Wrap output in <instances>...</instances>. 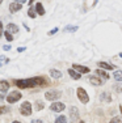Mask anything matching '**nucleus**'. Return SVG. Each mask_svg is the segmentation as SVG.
<instances>
[{"label":"nucleus","mask_w":122,"mask_h":123,"mask_svg":"<svg viewBox=\"0 0 122 123\" xmlns=\"http://www.w3.org/2000/svg\"><path fill=\"white\" fill-rule=\"evenodd\" d=\"M12 123H21V122H19V121H13Z\"/></svg>","instance_id":"obj_36"},{"label":"nucleus","mask_w":122,"mask_h":123,"mask_svg":"<svg viewBox=\"0 0 122 123\" xmlns=\"http://www.w3.org/2000/svg\"><path fill=\"white\" fill-rule=\"evenodd\" d=\"M1 3H3V0H0V4H1Z\"/></svg>","instance_id":"obj_39"},{"label":"nucleus","mask_w":122,"mask_h":123,"mask_svg":"<svg viewBox=\"0 0 122 123\" xmlns=\"http://www.w3.org/2000/svg\"><path fill=\"white\" fill-rule=\"evenodd\" d=\"M76 94H77V98L80 99V102H83V104H88L89 102V96L83 88H77Z\"/></svg>","instance_id":"obj_3"},{"label":"nucleus","mask_w":122,"mask_h":123,"mask_svg":"<svg viewBox=\"0 0 122 123\" xmlns=\"http://www.w3.org/2000/svg\"><path fill=\"white\" fill-rule=\"evenodd\" d=\"M64 109H66V105L63 102H53L50 105V110L54 111V113H60V111H63Z\"/></svg>","instance_id":"obj_6"},{"label":"nucleus","mask_w":122,"mask_h":123,"mask_svg":"<svg viewBox=\"0 0 122 123\" xmlns=\"http://www.w3.org/2000/svg\"><path fill=\"white\" fill-rule=\"evenodd\" d=\"M79 123H85V122H83V121H80V122H79Z\"/></svg>","instance_id":"obj_38"},{"label":"nucleus","mask_w":122,"mask_h":123,"mask_svg":"<svg viewBox=\"0 0 122 123\" xmlns=\"http://www.w3.org/2000/svg\"><path fill=\"white\" fill-rule=\"evenodd\" d=\"M114 89L117 90L118 93H121V92H122V85H121V83H118V85H116V86H114Z\"/></svg>","instance_id":"obj_28"},{"label":"nucleus","mask_w":122,"mask_h":123,"mask_svg":"<svg viewBox=\"0 0 122 123\" xmlns=\"http://www.w3.org/2000/svg\"><path fill=\"white\" fill-rule=\"evenodd\" d=\"M43 107H45V104H43L41 99H37L36 101V104H34V109H36V111H39V110H42Z\"/></svg>","instance_id":"obj_20"},{"label":"nucleus","mask_w":122,"mask_h":123,"mask_svg":"<svg viewBox=\"0 0 122 123\" xmlns=\"http://www.w3.org/2000/svg\"><path fill=\"white\" fill-rule=\"evenodd\" d=\"M20 113H21V115L24 117H29L32 114V104L28 101L22 102V105L20 106Z\"/></svg>","instance_id":"obj_2"},{"label":"nucleus","mask_w":122,"mask_h":123,"mask_svg":"<svg viewBox=\"0 0 122 123\" xmlns=\"http://www.w3.org/2000/svg\"><path fill=\"white\" fill-rule=\"evenodd\" d=\"M58 30H59V28H54L53 30H50V31H49L47 34H49V36H53V34H55V33H57Z\"/></svg>","instance_id":"obj_29"},{"label":"nucleus","mask_w":122,"mask_h":123,"mask_svg":"<svg viewBox=\"0 0 122 123\" xmlns=\"http://www.w3.org/2000/svg\"><path fill=\"white\" fill-rule=\"evenodd\" d=\"M34 9H36L37 14H39V16H43V14H45V8H43V5L41 4V3H37Z\"/></svg>","instance_id":"obj_13"},{"label":"nucleus","mask_w":122,"mask_h":123,"mask_svg":"<svg viewBox=\"0 0 122 123\" xmlns=\"http://www.w3.org/2000/svg\"><path fill=\"white\" fill-rule=\"evenodd\" d=\"M4 37L7 38L8 42H12V41H13V36L11 33H8V31H4Z\"/></svg>","instance_id":"obj_24"},{"label":"nucleus","mask_w":122,"mask_h":123,"mask_svg":"<svg viewBox=\"0 0 122 123\" xmlns=\"http://www.w3.org/2000/svg\"><path fill=\"white\" fill-rule=\"evenodd\" d=\"M120 58H122V52H120Z\"/></svg>","instance_id":"obj_37"},{"label":"nucleus","mask_w":122,"mask_h":123,"mask_svg":"<svg viewBox=\"0 0 122 123\" xmlns=\"http://www.w3.org/2000/svg\"><path fill=\"white\" fill-rule=\"evenodd\" d=\"M55 123H67V118H66L64 115H59L55 119Z\"/></svg>","instance_id":"obj_23"},{"label":"nucleus","mask_w":122,"mask_h":123,"mask_svg":"<svg viewBox=\"0 0 122 123\" xmlns=\"http://www.w3.org/2000/svg\"><path fill=\"white\" fill-rule=\"evenodd\" d=\"M0 37H3V22L0 21Z\"/></svg>","instance_id":"obj_30"},{"label":"nucleus","mask_w":122,"mask_h":123,"mask_svg":"<svg viewBox=\"0 0 122 123\" xmlns=\"http://www.w3.org/2000/svg\"><path fill=\"white\" fill-rule=\"evenodd\" d=\"M72 69H75L76 72H79L80 75H81V74H89V71H91L88 67L80 66V64H74V66H72Z\"/></svg>","instance_id":"obj_8"},{"label":"nucleus","mask_w":122,"mask_h":123,"mask_svg":"<svg viewBox=\"0 0 122 123\" xmlns=\"http://www.w3.org/2000/svg\"><path fill=\"white\" fill-rule=\"evenodd\" d=\"M21 4H19V3H11L9 4V12L11 13H16L19 12V11H21Z\"/></svg>","instance_id":"obj_9"},{"label":"nucleus","mask_w":122,"mask_h":123,"mask_svg":"<svg viewBox=\"0 0 122 123\" xmlns=\"http://www.w3.org/2000/svg\"><path fill=\"white\" fill-rule=\"evenodd\" d=\"M97 66L103 69H106V71H112V69L114 68V66H112L110 63H106V62H98Z\"/></svg>","instance_id":"obj_10"},{"label":"nucleus","mask_w":122,"mask_h":123,"mask_svg":"<svg viewBox=\"0 0 122 123\" xmlns=\"http://www.w3.org/2000/svg\"><path fill=\"white\" fill-rule=\"evenodd\" d=\"M20 99H21V93L17 92V90L11 92L7 96V102H9V104H14V102L20 101Z\"/></svg>","instance_id":"obj_5"},{"label":"nucleus","mask_w":122,"mask_h":123,"mask_svg":"<svg viewBox=\"0 0 122 123\" xmlns=\"http://www.w3.org/2000/svg\"><path fill=\"white\" fill-rule=\"evenodd\" d=\"M8 62H9V59H8V58H4V56H0V67L3 66V64H7Z\"/></svg>","instance_id":"obj_26"},{"label":"nucleus","mask_w":122,"mask_h":123,"mask_svg":"<svg viewBox=\"0 0 122 123\" xmlns=\"http://www.w3.org/2000/svg\"><path fill=\"white\" fill-rule=\"evenodd\" d=\"M5 31H8V33H11V34L17 33V31H19V26H17L16 24H8L7 25V30Z\"/></svg>","instance_id":"obj_12"},{"label":"nucleus","mask_w":122,"mask_h":123,"mask_svg":"<svg viewBox=\"0 0 122 123\" xmlns=\"http://www.w3.org/2000/svg\"><path fill=\"white\" fill-rule=\"evenodd\" d=\"M60 96H62V93L59 90H49V92L45 93V98L49 99V101H57Z\"/></svg>","instance_id":"obj_4"},{"label":"nucleus","mask_w":122,"mask_h":123,"mask_svg":"<svg viewBox=\"0 0 122 123\" xmlns=\"http://www.w3.org/2000/svg\"><path fill=\"white\" fill-rule=\"evenodd\" d=\"M8 89H9V83L5 80L0 81V92H8Z\"/></svg>","instance_id":"obj_17"},{"label":"nucleus","mask_w":122,"mask_h":123,"mask_svg":"<svg viewBox=\"0 0 122 123\" xmlns=\"http://www.w3.org/2000/svg\"><path fill=\"white\" fill-rule=\"evenodd\" d=\"M77 29H79V28H77L76 25H67L64 28V31H66V33H75Z\"/></svg>","instance_id":"obj_19"},{"label":"nucleus","mask_w":122,"mask_h":123,"mask_svg":"<svg viewBox=\"0 0 122 123\" xmlns=\"http://www.w3.org/2000/svg\"><path fill=\"white\" fill-rule=\"evenodd\" d=\"M89 81H91L92 85H96V86H100L104 84V81L101 80V79H98L97 76H91V77H89Z\"/></svg>","instance_id":"obj_11"},{"label":"nucleus","mask_w":122,"mask_h":123,"mask_svg":"<svg viewBox=\"0 0 122 123\" xmlns=\"http://www.w3.org/2000/svg\"><path fill=\"white\" fill-rule=\"evenodd\" d=\"M32 123H43V122L41 121V119H33V121H32Z\"/></svg>","instance_id":"obj_32"},{"label":"nucleus","mask_w":122,"mask_h":123,"mask_svg":"<svg viewBox=\"0 0 122 123\" xmlns=\"http://www.w3.org/2000/svg\"><path fill=\"white\" fill-rule=\"evenodd\" d=\"M113 77L117 83H122V71H114L113 72Z\"/></svg>","instance_id":"obj_18"},{"label":"nucleus","mask_w":122,"mask_h":123,"mask_svg":"<svg viewBox=\"0 0 122 123\" xmlns=\"http://www.w3.org/2000/svg\"><path fill=\"white\" fill-rule=\"evenodd\" d=\"M50 76L53 79H60V77H62V72H60L59 69L53 68V69H50Z\"/></svg>","instance_id":"obj_14"},{"label":"nucleus","mask_w":122,"mask_h":123,"mask_svg":"<svg viewBox=\"0 0 122 123\" xmlns=\"http://www.w3.org/2000/svg\"><path fill=\"white\" fill-rule=\"evenodd\" d=\"M96 72H97V75L100 76V77H103L104 80H108L109 79V75L106 74V71H104V69H97Z\"/></svg>","instance_id":"obj_21"},{"label":"nucleus","mask_w":122,"mask_h":123,"mask_svg":"<svg viewBox=\"0 0 122 123\" xmlns=\"http://www.w3.org/2000/svg\"><path fill=\"white\" fill-rule=\"evenodd\" d=\"M100 99L103 102H110V101H112V97H110V94L108 92H104V93H101V94H100Z\"/></svg>","instance_id":"obj_16"},{"label":"nucleus","mask_w":122,"mask_h":123,"mask_svg":"<svg viewBox=\"0 0 122 123\" xmlns=\"http://www.w3.org/2000/svg\"><path fill=\"white\" fill-rule=\"evenodd\" d=\"M28 16L32 17V18H36L37 12H36V9H34V7H30V8L28 9Z\"/></svg>","instance_id":"obj_22"},{"label":"nucleus","mask_w":122,"mask_h":123,"mask_svg":"<svg viewBox=\"0 0 122 123\" xmlns=\"http://www.w3.org/2000/svg\"><path fill=\"white\" fill-rule=\"evenodd\" d=\"M33 1H34V0H29V4L32 5V3H33Z\"/></svg>","instance_id":"obj_35"},{"label":"nucleus","mask_w":122,"mask_h":123,"mask_svg":"<svg viewBox=\"0 0 122 123\" xmlns=\"http://www.w3.org/2000/svg\"><path fill=\"white\" fill-rule=\"evenodd\" d=\"M25 50H26L25 47H19V49H17V51H19V52H24Z\"/></svg>","instance_id":"obj_34"},{"label":"nucleus","mask_w":122,"mask_h":123,"mask_svg":"<svg viewBox=\"0 0 122 123\" xmlns=\"http://www.w3.org/2000/svg\"><path fill=\"white\" fill-rule=\"evenodd\" d=\"M109 123H122V121H121V118H118V117H114V118L110 119Z\"/></svg>","instance_id":"obj_27"},{"label":"nucleus","mask_w":122,"mask_h":123,"mask_svg":"<svg viewBox=\"0 0 122 123\" xmlns=\"http://www.w3.org/2000/svg\"><path fill=\"white\" fill-rule=\"evenodd\" d=\"M70 118H71L72 122H75V121H77V119H79V110H77L76 106L70 107Z\"/></svg>","instance_id":"obj_7"},{"label":"nucleus","mask_w":122,"mask_h":123,"mask_svg":"<svg viewBox=\"0 0 122 123\" xmlns=\"http://www.w3.org/2000/svg\"><path fill=\"white\" fill-rule=\"evenodd\" d=\"M68 75L71 76V77L74 79V80H79V79L81 77V75L79 74V72H76L75 69H72V68H70V69H68Z\"/></svg>","instance_id":"obj_15"},{"label":"nucleus","mask_w":122,"mask_h":123,"mask_svg":"<svg viewBox=\"0 0 122 123\" xmlns=\"http://www.w3.org/2000/svg\"><path fill=\"white\" fill-rule=\"evenodd\" d=\"M8 111H9L8 106H0V114H7Z\"/></svg>","instance_id":"obj_25"},{"label":"nucleus","mask_w":122,"mask_h":123,"mask_svg":"<svg viewBox=\"0 0 122 123\" xmlns=\"http://www.w3.org/2000/svg\"><path fill=\"white\" fill-rule=\"evenodd\" d=\"M14 3H19V4H22V3H26V0H14Z\"/></svg>","instance_id":"obj_33"},{"label":"nucleus","mask_w":122,"mask_h":123,"mask_svg":"<svg viewBox=\"0 0 122 123\" xmlns=\"http://www.w3.org/2000/svg\"><path fill=\"white\" fill-rule=\"evenodd\" d=\"M3 49H4V51H9V50H11V46H9V45H5Z\"/></svg>","instance_id":"obj_31"},{"label":"nucleus","mask_w":122,"mask_h":123,"mask_svg":"<svg viewBox=\"0 0 122 123\" xmlns=\"http://www.w3.org/2000/svg\"><path fill=\"white\" fill-rule=\"evenodd\" d=\"M13 84L16 86L21 88V89H26V88H36V86L49 85V80L46 77L38 76V77H32V79H19V80H14Z\"/></svg>","instance_id":"obj_1"},{"label":"nucleus","mask_w":122,"mask_h":123,"mask_svg":"<svg viewBox=\"0 0 122 123\" xmlns=\"http://www.w3.org/2000/svg\"><path fill=\"white\" fill-rule=\"evenodd\" d=\"M72 123H74V122H72Z\"/></svg>","instance_id":"obj_40"}]
</instances>
